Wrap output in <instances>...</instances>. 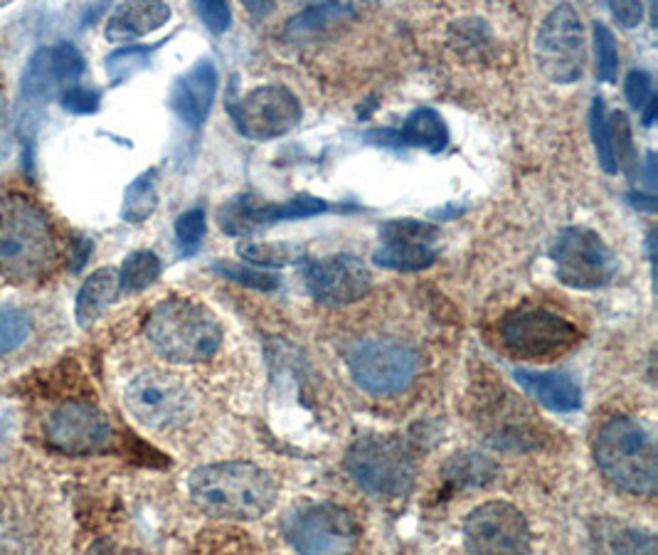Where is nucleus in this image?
Returning <instances> with one entry per match:
<instances>
[{"instance_id": "obj_1", "label": "nucleus", "mask_w": 658, "mask_h": 555, "mask_svg": "<svg viewBox=\"0 0 658 555\" xmlns=\"http://www.w3.org/2000/svg\"><path fill=\"white\" fill-rule=\"evenodd\" d=\"M195 507L212 519L254 521L276 503V481L252 461H218L195 469L188 479Z\"/></svg>"}, {"instance_id": "obj_2", "label": "nucleus", "mask_w": 658, "mask_h": 555, "mask_svg": "<svg viewBox=\"0 0 658 555\" xmlns=\"http://www.w3.org/2000/svg\"><path fill=\"white\" fill-rule=\"evenodd\" d=\"M57 240L47 215L25 195L0 205V274L10 282H37L55 270Z\"/></svg>"}, {"instance_id": "obj_3", "label": "nucleus", "mask_w": 658, "mask_h": 555, "mask_svg": "<svg viewBox=\"0 0 658 555\" xmlns=\"http://www.w3.org/2000/svg\"><path fill=\"white\" fill-rule=\"evenodd\" d=\"M594 461L606 481L636 497H654L658 455L651 432L632 417L616 415L597 429Z\"/></svg>"}, {"instance_id": "obj_4", "label": "nucleus", "mask_w": 658, "mask_h": 555, "mask_svg": "<svg viewBox=\"0 0 658 555\" xmlns=\"http://www.w3.org/2000/svg\"><path fill=\"white\" fill-rule=\"evenodd\" d=\"M146 338L171 363L208 361L222 344V326L208 306L185 296H171L151 308Z\"/></svg>"}, {"instance_id": "obj_5", "label": "nucleus", "mask_w": 658, "mask_h": 555, "mask_svg": "<svg viewBox=\"0 0 658 555\" xmlns=\"http://www.w3.org/2000/svg\"><path fill=\"white\" fill-rule=\"evenodd\" d=\"M346 471L370 497L397 499L413 489L417 465L403 439L365 435L348 449Z\"/></svg>"}, {"instance_id": "obj_6", "label": "nucleus", "mask_w": 658, "mask_h": 555, "mask_svg": "<svg viewBox=\"0 0 658 555\" xmlns=\"http://www.w3.org/2000/svg\"><path fill=\"white\" fill-rule=\"evenodd\" d=\"M358 388L373 395H397L415 383L421 358L413 346L395 338H365L346 356Z\"/></svg>"}, {"instance_id": "obj_7", "label": "nucleus", "mask_w": 658, "mask_h": 555, "mask_svg": "<svg viewBox=\"0 0 658 555\" xmlns=\"http://www.w3.org/2000/svg\"><path fill=\"white\" fill-rule=\"evenodd\" d=\"M501 344L523 361H552L580 344V331L550 308L528 306L503 318Z\"/></svg>"}, {"instance_id": "obj_8", "label": "nucleus", "mask_w": 658, "mask_h": 555, "mask_svg": "<svg viewBox=\"0 0 658 555\" xmlns=\"http://www.w3.org/2000/svg\"><path fill=\"white\" fill-rule=\"evenodd\" d=\"M284 536L299 555H351L360 541V523L338 503H314L286 516Z\"/></svg>"}, {"instance_id": "obj_9", "label": "nucleus", "mask_w": 658, "mask_h": 555, "mask_svg": "<svg viewBox=\"0 0 658 555\" xmlns=\"http://www.w3.org/2000/svg\"><path fill=\"white\" fill-rule=\"evenodd\" d=\"M536 62L552 85H572L584 72V28L572 6L562 3L545 15L536 37Z\"/></svg>"}, {"instance_id": "obj_10", "label": "nucleus", "mask_w": 658, "mask_h": 555, "mask_svg": "<svg viewBox=\"0 0 658 555\" xmlns=\"http://www.w3.org/2000/svg\"><path fill=\"white\" fill-rule=\"evenodd\" d=\"M555 274L572 290H600L616 274V257L594 230L564 228L550 247Z\"/></svg>"}, {"instance_id": "obj_11", "label": "nucleus", "mask_w": 658, "mask_h": 555, "mask_svg": "<svg viewBox=\"0 0 658 555\" xmlns=\"http://www.w3.org/2000/svg\"><path fill=\"white\" fill-rule=\"evenodd\" d=\"M129 413L149 429L180 427L193 413V395L176 376L161 370H143L123 388Z\"/></svg>"}, {"instance_id": "obj_12", "label": "nucleus", "mask_w": 658, "mask_h": 555, "mask_svg": "<svg viewBox=\"0 0 658 555\" xmlns=\"http://www.w3.org/2000/svg\"><path fill=\"white\" fill-rule=\"evenodd\" d=\"M469 555H528L533 533L523 511L508 501H486L464 521Z\"/></svg>"}, {"instance_id": "obj_13", "label": "nucleus", "mask_w": 658, "mask_h": 555, "mask_svg": "<svg viewBox=\"0 0 658 555\" xmlns=\"http://www.w3.org/2000/svg\"><path fill=\"white\" fill-rule=\"evenodd\" d=\"M230 115L242 137L252 141H270L299 127L304 109L292 89L282 85H264L244 95L238 105H232Z\"/></svg>"}, {"instance_id": "obj_14", "label": "nucleus", "mask_w": 658, "mask_h": 555, "mask_svg": "<svg viewBox=\"0 0 658 555\" xmlns=\"http://www.w3.org/2000/svg\"><path fill=\"white\" fill-rule=\"evenodd\" d=\"M45 439L62 455H99L109 449L114 429L99 407L85 403V400H67L47 415Z\"/></svg>"}, {"instance_id": "obj_15", "label": "nucleus", "mask_w": 658, "mask_h": 555, "mask_svg": "<svg viewBox=\"0 0 658 555\" xmlns=\"http://www.w3.org/2000/svg\"><path fill=\"white\" fill-rule=\"evenodd\" d=\"M304 286L318 304L348 306L365 300L373 274L353 254H333L304 264Z\"/></svg>"}, {"instance_id": "obj_16", "label": "nucleus", "mask_w": 658, "mask_h": 555, "mask_svg": "<svg viewBox=\"0 0 658 555\" xmlns=\"http://www.w3.org/2000/svg\"><path fill=\"white\" fill-rule=\"evenodd\" d=\"M331 210V205L326 200L316 198V195H296L284 203H272V200H256L252 195H238L228 205L220 208V228L228 235H250L266 225L286 222V220H301V218H314V215H321Z\"/></svg>"}, {"instance_id": "obj_17", "label": "nucleus", "mask_w": 658, "mask_h": 555, "mask_svg": "<svg viewBox=\"0 0 658 555\" xmlns=\"http://www.w3.org/2000/svg\"><path fill=\"white\" fill-rule=\"evenodd\" d=\"M218 67L212 65V59H200L198 65H193L176 79L171 89V109L190 129H200L205 119L210 117L215 95H218Z\"/></svg>"}, {"instance_id": "obj_18", "label": "nucleus", "mask_w": 658, "mask_h": 555, "mask_svg": "<svg viewBox=\"0 0 658 555\" xmlns=\"http://www.w3.org/2000/svg\"><path fill=\"white\" fill-rule=\"evenodd\" d=\"M516 380L526 393L552 413H574L582 407V390L574 378L560 370H528L518 368Z\"/></svg>"}, {"instance_id": "obj_19", "label": "nucleus", "mask_w": 658, "mask_h": 555, "mask_svg": "<svg viewBox=\"0 0 658 555\" xmlns=\"http://www.w3.org/2000/svg\"><path fill=\"white\" fill-rule=\"evenodd\" d=\"M168 18L171 8L166 3H127L111 13L105 35L109 43H131L166 25Z\"/></svg>"}, {"instance_id": "obj_20", "label": "nucleus", "mask_w": 658, "mask_h": 555, "mask_svg": "<svg viewBox=\"0 0 658 555\" xmlns=\"http://www.w3.org/2000/svg\"><path fill=\"white\" fill-rule=\"evenodd\" d=\"M600 555H658L656 536L651 531L626 526L616 521H600L592 531Z\"/></svg>"}, {"instance_id": "obj_21", "label": "nucleus", "mask_w": 658, "mask_h": 555, "mask_svg": "<svg viewBox=\"0 0 658 555\" xmlns=\"http://www.w3.org/2000/svg\"><path fill=\"white\" fill-rule=\"evenodd\" d=\"M121 286H119V272L117 270H97L95 274H89L81 290L77 294V324L79 326H91L97 318L107 312V308L114 304L119 296Z\"/></svg>"}, {"instance_id": "obj_22", "label": "nucleus", "mask_w": 658, "mask_h": 555, "mask_svg": "<svg viewBox=\"0 0 658 555\" xmlns=\"http://www.w3.org/2000/svg\"><path fill=\"white\" fill-rule=\"evenodd\" d=\"M397 133L399 139H403V146L425 149L429 153H441L449 143V129L445 119L429 107L415 109Z\"/></svg>"}, {"instance_id": "obj_23", "label": "nucleus", "mask_w": 658, "mask_h": 555, "mask_svg": "<svg viewBox=\"0 0 658 555\" xmlns=\"http://www.w3.org/2000/svg\"><path fill=\"white\" fill-rule=\"evenodd\" d=\"M353 15H355L353 6H341V3L314 6V8H306L304 13H299L296 18H292V23L284 30V35L294 40V43H301V40L321 35L326 28L343 23V20Z\"/></svg>"}, {"instance_id": "obj_24", "label": "nucleus", "mask_w": 658, "mask_h": 555, "mask_svg": "<svg viewBox=\"0 0 658 555\" xmlns=\"http://www.w3.org/2000/svg\"><path fill=\"white\" fill-rule=\"evenodd\" d=\"M373 260L377 266L395 272H419L427 270L437 262V252L431 250V244H417V242H383L380 250H375Z\"/></svg>"}, {"instance_id": "obj_25", "label": "nucleus", "mask_w": 658, "mask_h": 555, "mask_svg": "<svg viewBox=\"0 0 658 555\" xmlns=\"http://www.w3.org/2000/svg\"><path fill=\"white\" fill-rule=\"evenodd\" d=\"M57 77L53 69V55H50V47H40L37 53L30 57L28 67L23 72V81H20V89H23V97L33 105H43V101L53 99L57 89Z\"/></svg>"}, {"instance_id": "obj_26", "label": "nucleus", "mask_w": 658, "mask_h": 555, "mask_svg": "<svg viewBox=\"0 0 658 555\" xmlns=\"http://www.w3.org/2000/svg\"><path fill=\"white\" fill-rule=\"evenodd\" d=\"M158 208V191H156V171H146L133 181L127 193H123V205H121V218L139 225L146 222L153 213Z\"/></svg>"}, {"instance_id": "obj_27", "label": "nucleus", "mask_w": 658, "mask_h": 555, "mask_svg": "<svg viewBox=\"0 0 658 555\" xmlns=\"http://www.w3.org/2000/svg\"><path fill=\"white\" fill-rule=\"evenodd\" d=\"M161 276V260L156 252L139 250L123 260L119 270V286L123 292H141Z\"/></svg>"}, {"instance_id": "obj_28", "label": "nucleus", "mask_w": 658, "mask_h": 555, "mask_svg": "<svg viewBox=\"0 0 658 555\" xmlns=\"http://www.w3.org/2000/svg\"><path fill=\"white\" fill-rule=\"evenodd\" d=\"M238 254L254 266H284L304 260V247L284 242H242Z\"/></svg>"}, {"instance_id": "obj_29", "label": "nucleus", "mask_w": 658, "mask_h": 555, "mask_svg": "<svg viewBox=\"0 0 658 555\" xmlns=\"http://www.w3.org/2000/svg\"><path fill=\"white\" fill-rule=\"evenodd\" d=\"M590 133L594 151H597V161L604 173H616V161H614V149H612V131H610V119H606L604 99L597 97L590 107Z\"/></svg>"}, {"instance_id": "obj_30", "label": "nucleus", "mask_w": 658, "mask_h": 555, "mask_svg": "<svg viewBox=\"0 0 658 555\" xmlns=\"http://www.w3.org/2000/svg\"><path fill=\"white\" fill-rule=\"evenodd\" d=\"M380 238L383 242H417V244H431L439 238V228L425 220L403 218L390 220L380 228Z\"/></svg>"}, {"instance_id": "obj_31", "label": "nucleus", "mask_w": 658, "mask_h": 555, "mask_svg": "<svg viewBox=\"0 0 658 555\" xmlns=\"http://www.w3.org/2000/svg\"><path fill=\"white\" fill-rule=\"evenodd\" d=\"M30 334H33V324L30 316L20 308H0V356H8L18 351L23 346Z\"/></svg>"}, {"instance_id": "obj_32", "label": "nucleus", "mask_w": 658, "mask_h": 555, "mask_svg": "<svg viewBox=\"0 0 658 555\" xmlns=\"http://www.w3.org/2000/svg\"><path fill=\"white\" fill-rule=\"evenodd\" d=\"M50 55H53L57 85H72V81L85 75V55L79 53L75 43H59L57 47H50Z\"/></svg>"}, {"instance_id": "obj_33", "label": "nucleus", "mask_w": 658, "mask_h": 555, "mask_svg": "<svg viewBox=\"0 0 658 555\" xmlns=\"http://www.w3.org/2000/svg\"><path fill=\"white\" fill-rule=\"evenodd\" d=\"M594 50H597V77L600 81L612 85L619 69V53H616V40L612 30L604 23L594 25Z\"/></svg>"}, {"instance_id": "obj_34", "label": "nucleus", "mask_w": 658, "mask_h": 555, "mask_svg": "<svg viewBox=\"0 0 658 555\" xmlns=\"http://www.w3.org/2000/svg\"><path fill=\"white\" fill-rule=\"evenodd\" d=\"M612 131V149H614V161L616 168H624L626 173H634L636 168V156H634V141H632V129L629 119H626L624 111H616L610 121Z\"/></svg>"}, {"instance_id": "obj_35", "label": "nucleus", "mask_w": 658, "mask_h": 555, "mask_svg": "<svg viewBox=\"0 0 658 555\" xmlns=\"http://www.w3.org/2000/svg\"><path fill=\"white\" fill-rule=\"evenodd\" d=\"M149 55H151V47L131 45V47L117 50L114 55L107 57V72H109L111 81H117V85H119V81L129 79L133 75V72H139L141 67H146Z\"/></svg>"}, {"instance_id": "obj_36", "label": "nucleus", "mask_w": 658, "mask_h": 555, "mask_svg": "<svg viewBox=\"0 0 658 555\" xmlns=\"http://www.w3.org/2000/svg\"><path fill=\"white\" fill-rule=\"evenodd\" d=\"M205 230H208V222H205V210L193 208L185 210L176 220V240L183 254H193L202 244Z\"/></svg>"}, {"instance_id": "obj_37", "label": "nucleus", "mask_w": 658, "mask_h": 555, "mask_svg": "<svg viewBox=\"0 0 658 555\" xmlns=\"http://www.w3.org/2000/svg\"><path fill=\"white\" fill-rule=\"evenodd\" d=\"M215 270H218L222 276H228V280L244 284V286H252V290H260V292H274L276 286H279V280H276L274 274H266L262 270H252V266H244V264H215Z\"/></svg>"}, {"instance_id": "obj_38", "label": "nucleus", "mask_w": 658, "mask_h": 555, "mask_svg": "<svg viewBox=\"0 0 658 555\" xmlns=\"http://www.w3.org/2000/svg\"><path fill=\"white\" fill-rule=\"evenodd\" d=\"M59 105L69 115H77V117H85V115H95L101 105V95L97 89L91 87H81V85H72L65 91H62L59 97Z\"/></svg>"}, {"instance_id": "obj_39", "label": "nucleus", "mask_w": 658, "mask_h": 555, "mask_svg": "<svg viewBox=\"0 0 658 555\" xmlns=\"http://www.w3.org/2000/svg\"><path fill=\"white\" fill-rule=\"evenodd\" d=\"M624 95H626V101H629V107L636 111H641L646 105H649V99L654 97L649 72L632 69L624 81Z\"/></svg>"}, {"instance_id": "obj_40", "label": "nucleus", "mask_w": 658, "mask_h": 555, "mask_svg": "<svg viewBox=\"0 0 658 555\" xmlns=\"http://www.w3.org/2000/svg\"><path fill=\"white\" fill-rule=\"evenodd\" d=\"M195 10H198L200 20L212 33H224L230 28L232 13L228 3H195Z\"/></svg>"}, {"instance_id": "obj_41", "label": "nucleus", "mask_w": 658, "mask_h": 555, "mask_svg": "<svg viewBox=\"0 0 658 555\" xmlns=\"http://www.w3.org/2000/svg\"><path fill=\"white\" fill-rule=\"evenodd\" d=\"M610 10L616 18V23L624 28H636L644 18V6L634 3V0H626V3H610Z\"/></svg>"}, {"instance_id": "obj_42", "label": "nucleus", "mask_w": 658, "mask_h": 555, "mask_svg": "<svg viewBox=\"0 0 658 555\" xmlns=\"http://www.w3.org/2000/svg\"><path fill=\"white\" fill-rule=\"evenodd\" d=\"M89 254H91V242H89L87 238H77L75 242H72V252H69V264H72V270L79 272L81 266L87 264Z\"/></svg>"}, {"instance_id": "obj_43", "label": "nucleus", "mask_w": 658, "mask_h": 555, "mask_svg": "<svg viewBox=\"0 0 658 555\" xmlns=\"http://www.w3.org/2000/svg\"><path fill=\"white\" fill-rule=\"evenodd\" d=\"M89 555H143V553L131 548H119L114 543H97V546L89 551Z\"/></svg>"}, {"instance_id": "obj_44", "label": "nucleus", "mask_w": 658, "mask_h": 555, "mask_svg": "<svg viewBox=\"0 0 658 555\" xmlns=\"http://www.w3.org/2000/svg\"><path fill=\"white\" fill-rule=\"evenodd\" d=\"M644 173H646V183H649V188H654V185H656V156H654V153L646 156Z\"/></svg>"}, {"instance_id": "obj_45", "label": "nucleus", "mask_w": 658, "mask_h": 555, "mask_svg": "<svg viewBox=\"0 0 658 555\" xmlns=\"http://www.w3.org/2000/svg\"><path fill=\"white\" fill-rule=\"evenodd\" d=\"M632 198V203L636 205V208H644V210H656V200H654V195H629Z\"/></svg>"}, {"instance_id": "obj_46", "label": "nucleus", "mask_w": 658, "mask_h": 555, "mask_svg": "<svg viewBox=\"0 0 658 555\" xmlns=\"http://www.w3.org/2000/svg\"><path fill=\"white\" fill-rule=\"evenodd\" d=\"M656 109H658V99L651 97V99H649V105H646V107L641 109V111H644V117H641L644 127H651L654 119H656Z\"/></svg>"}, {"instance_id": "obj_47", "label": "nucleus", "mask_w": 658, "mask_h": 555, "mask_svg": "<svg viewBox=\"0 0 658 555\" xmlns=\"http://www.w3.org/2000/svg\"><path fill=\"white\" fill-rule=\"evenodd\" d=\"M3 115H6V95L3 89H0V121H3Z\"/></svg>"}]
</instances>
